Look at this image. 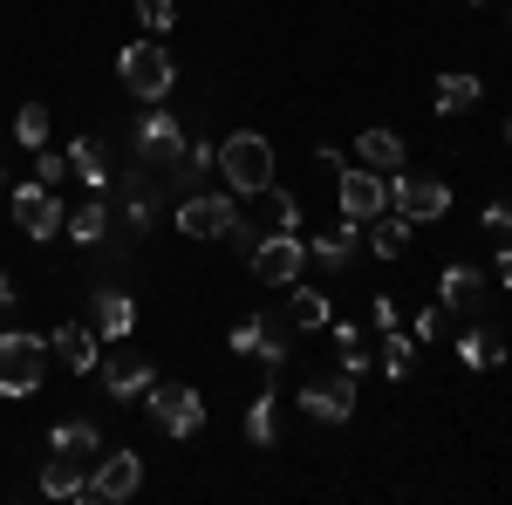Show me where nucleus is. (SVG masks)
Listing matches in <instances>:
<instances>
[{
	"label": "nucleus",
	"instance_id": "nucleus-1",
	"mask_svg": "<svg viewBox=\"0 0 512 505\" xmlns=\"http://www.w3.org/2000/svg\"><path fill=\"white\" fill-rule=\"evenodd\" d=\"M219 178H226L233 198H260L274 185V144H267L260 130H233V137L219 144Z\"/></svg>",
	"mask_w": 512,
	"mask_h": 505
},
{
	"label": "nucleus",
	"instance_id": "nucleus-2",
	"mask_svg": "<svg viewBox=\"0 0 512 505\" xmlns=\"http://www.w3.org/2000/svg\"><path fill=\"white\" fill-rule=\"evenodd\" d=\"M48 376V335L0 328V396H35Z\"/></svg>",
	"mask_w": 512,
	"mask_h": 505
},
{
	"label": "nucleus",
	"instance_id": "nucleus-3",
	"mask_svg": "<svg viewBox=\"0 0 512 505\" xmlns=\"http://www.w3.org/2000/svg\"><path fill=\"white\" fill-rule=\"evenodd\" d=\"M117 76H123V89H130L137 103H164L171 82H178V62L164 55V41H130V48L117 55Z\"/></svg>",
	"mask_w": 512,
	"mask_h": 505
},
{
	"label": "nucleus",
	"instance_id": "nucleus-4",
	"mask_svg": "<svg viewBox=\"0 0 512 505\" xmlns=\"http://www.w3.org/2000/svg\"><path fill=\"white\" fill-rule=\"evenodd\" d=\"M144 410H151V424L164 437H198V424H205V396L192 383H151L144 389Z\"/></svg>",
	"mask_w": 512,
	"mask_h": 505
},
{
	"label": "nucleus",
	"instance_id": "nucleus-5",
	"mask_svg": "<svg viewBox=\"0 0 512 505\" xmlns=\"http://www.w3.org/2000/svg\"><path fill=\"white\" fill-rule=\"evenodd\" d=\"M335 198H342V219L369 226V219H383V205H390V178L369 171V164H335Z\"/></svg>",
	"mask_w": 512,
	"mask_h": 505
},
{
	"label": "nucleus",
	"instance_id": "nucleus-6",
	"mask_svg": "<svg viewBox=\"0 0 512 505\" xmlns=\"http://www.w3.org/2000/svg\"><path fill=\"white\" fill-rule=\"evenodd\" d=\"M239 219V198L233 192H185L178 198V212H171V226L185 239H226V226Z\"/></svg>",
	"mask_w": 512,
	"mask_h": 505
},
{
	"label": "nucleus",
	"instance_id": "nucleus-7",
	"mask_svg": "<svg viewBox=\"0 0 512 505\" xmlns=\"http://www.w3.org/2000/svg\"><path fill=\"white\" fill-rule=\"evenodd\" d=\"M246 260H253V273H260L267 287H294V280H301V267H308V239H294V233H260V246H253Z\"/></svg>",
	"mask_w": 512,
	"mask_h": 505
},
{
	"label": "nucleus",
	"instance_id": "nucleus-8",
	"mask_svg": "<svg viewBox=\"0 0 512 505\" xmlns=\"http://www.w3.org/2000/svg\"><path fill=\"white\" fill-rule=\"evenodd\" d=\"M103 362H96V376H103V389H110V403H137L144 389L158 383L151 376V362H144V349H123V342H103Z\"/></svg>",
	"mask_w": 512,
	"mask_h": 505
},
{
	"label": "nucleus",
	"instance_id": "nucleus-9",
	"mask_svg": "<svg viewBox=\"0 0 512 505\" xmlns=\"http://www.w3.org/2000/svg\"><path fill=\"white\" fill-rule=\"evenodd\" d=\"M7 212H14V226H21L28 239H55V233H62V219H69L62 198H55V185H41V178L7 198Z\"/></svg>",
	"mask_w": 512,
	"mask_h": 505
},
{
	"label": "nucleus",
	"instance_id": "nucleus-10",
	"mask_svg": "<svg viewBox=\"0 0 512 505\" xmlns=\"http://www.w3.org/2000/svg\"><path fill=\"white\" fill-rule=\"evenodd\" d=\"M390 212H403L410 226H417V219H444V212H451V185H444V178H410V171H396L390 178Z\"/></svg>",
	"mask_w": 512,
	"mask_h": 505
},
{
	"label": "nucleus",
	"instance_id": "nucleus-11",
	"mask_svg": "<svg viewBox=\"0 0 512 505\" xmlns=\"http://www.w3.org/2000/svg\"><path fill=\"white\" fill-rule=\"evenodd\" d=\"M130 151H137V164H151V171H171V164L185 157V130H178V117H171V110H158V117L137 123Z\"/></svg>",
	"mask_w": 512,
	"mask_h": 505
},
{
	"label": "nucleus",
	"instance_id": "nucleus-12",
	"mask_svg": "<svg viewBox=\"0 0 512 505\" xmlns=\"http://www.w3.org/2000/svg\"><path fill=\"white\" fill-rule=\"evenodd\" d=\"M301 410H308L315 424H349V417H355V376H349V369H335V376L308 383V389H301Z\"/></svg>",
	"mask_w": 512,
	"mask_h": 505
},
{
	"label": "nucleus",
	"instance_id": "nucleus-13",
	"mask_svg": "<svg viewBox=\"0 0 512 505\" xmlns=\"http://www.w3.org/2000/svg\"><path fill=\"white\" fill-rule=\"evenodd\" d=\"M144 485V458L137 451H110V458H96L89 471V499H130Z\"/></svg>",
	"mask_w": 512,
	"mask_h": 505
},
{
	"label": "nucleus",
	"instance_id": "nucleus-14",
	"mask_svg": "<svg viewBox=\"0 0 512 505\" xmlns=\"http://www.w3.org/2000/svg\"><path fill=\"white\" fill-rule=\"evenodd\" d=\"M48 349H55V362H62V369H76V376H96V362H103V335H96L89 321H62Z\"/></svg>",
	"mask_w": 512,
	"mask_h": 505
},
{
	"label": "nucleus",
	"instance_id": "nucleus-15",
	"mask_svg": "<svg viewBox=\"0 0 512 505\" xmlns=\"http://www.w3.org/2000/svg\"><path fill=\"white\" fill-rule=\"evenodd\" d=\"M226 349H233V355H260L267 369H280V362H287V342H280V328L267 321V314H246L233 335H226Z\"/></svg>",
	"mask_w": 512,
	"mask_h": 505
},
{
	"label": "nucleus",
	"instance_id": "nucleus-16",
	"mask_svg": "<svg viewBox=\"0 0 512 505\" xmlns=\"http://www.w3.org/2000/svg\"><path fill=\"white\" fill-rule=\"evenodd\" d=\"M485 294H492V280H485L478 267H451L444 280H437V308L444 314H478Z\"/></svg>",
	"mask_w": 512,
	"mask_h": 505
},
{
	"label": "nucleus",
	"instance_id": "nucleus-17",
	"mask_svg": "<svg viewBox=\"0 0 512 505\" xmlns=\"http://www.w3.org/2000/svg\"><path fill=\"white\" fill-rule=\"evenodd\" d=\"M89 328H96L103 342H123V335L137 328V301H130L123 287H96V314H89Z\"/></svg>",
	"mask_w": 512,
	"mask_h": 505
},
{
	"label": "nucleus",
	"instance_id": "nucleus-18",
	"mask_svg": "<svg viewBox=\"0 0 512 505\" xmlns=\"http://www.w3.org/2000/svg\"><path fill=\"white\" fill-rule=\"evenodd\" d=\"M48 451H55V458H82V465H96V458H103V430L89 424V417H69V424L48 430Z\"/></svg>",
	"mask_w": 512,
	"mask_h": 505
},
{
	"label": "nucleus",
	"instance_id": "nucleus-19",
	"mask_svg": "<svg viewBox=\"0 0 512 505\" xmlns=\"http://www.w3.org/2000/svg\"><path fill=\"white\" fill-rule=\"evenodd\" d=\"M362 253V233H355V219H342V226H328L321 239H308V260H321L328 273H342Z\"/></svg>",
	"mask_w": 512,
	"mask_h": 505
},
{
	"label": "nucleus",
	"instance_id": "nucleus-20",
	"mask_svg": "<svg viewBox=\"0 0 512 505\" xmlns=\"http://www.w3.org/2000/svg\"><path fill=\"white\" fill-rule=\"evenodd\" d=\"M69 171H76L96 198H110V157H103V137H76V144H69Z\"/></svg>",
	"mask_w": 512,
	"mask_h": 505
},
{
	"label": "nucleus",
	"instance_id": "nucleus-21",
	"mask_svg": "<svg viewBox=\"0 0 512 505\" xmlns=\"http://www.w3.org/2000/svg\"><path fill=\"white\" fill-rule=\"evenodd\" d=\"M41 492H48V499H89V465L48 451V465H41Z\"/></svg>",
	"mask_w": 512,
	"mask_h": 505
},
{
	"label": "nucleus",
	"instance_id": "nucleus-22",
	"mask_svg": "<svg viewBox=\"0 0 512 505\" xmlns=\"http://www.w3.org/2000/svg\"><path fill=\"white\" fill-rule=\"evenodd\" d=\"M355 157H362L369 171H383V178H396V171H403V137L376 123V130H362V137H355Z\"/></svg>",
	"mask_w": 512,
	"mask_h": 505
},
{
	"label": "nucleus",
	"instance_id": "nucleus-23",
	"mask_svg": "<svg viewBox=\"0 0 512 505\" xmlns=\"http://www.w3.org/2000/svg\"><path fill=\"white\" fill-rule=\"evenodd\" d=\"M431 103H437V117H465L478 103V76H465V69H444L431 89Z\"/></svg>",
	"mask_w": 512,
	"mask_h": 505
},
{
	"label": "nucleus",
	"instance_id": "nucleus-24",
	"mask_svg": "<svg viewBox=\"0 0 512 505\" xmlns=\"http://www.w3.org/2000/svg\"><path fill=\"white\" fill-rule=\"evenodd\" d=\"M62 233L76 239V246H103V233H110V198H89V205H76V212L62 219Z\"/></svg>",
	"mask_w": 512,
	"mask_h": 505
},
{
	"label": "nucleus",
	"instance_id": "nucleus-25",
	"mask_svg": "<svg viewBox=\"0 0 512 505\" xmlns=\"http://www.w3.org/2000/svg\"><path fill=\"white\" fill-rule=\"evenodd\" d=\"M369 226H376V233L362 239L369 253H383V260H403V253H410V219H403V212H390V219H369Z\"/></svg>",
	"mask_w": 512,
	"mask_h": 505
},
{
	"label": "nucleus",
	"instance_id": "nucleus-26",
	"mask_svg": "<svg viewBox=\"0 0 512 505\" xmlns=\"http://www.w3.org/2000/svg\"><path fill=\"white\" fill-rule=\"evenodd\" d=\"M246 437H253L260 451H267V444L280 437V417H274V389H260V396L246 403Z\"/></svg>",
	"mask_w": 512,
	"mask_h": 505
},
{
	"label": "nucleus",
	"instance_id": "nucleus-27",
	"mask_svg": "<svg viewBox=\"0 0 512 505\" xmlns=\"http://www.w3.org/2000/svg\"><path fill=\"white\" fill-rule=\"evenodd\" d=\"M410 355H417V335L383 328V376H390V383H403V376H410Z\"/></svg>",
	"mask_w": 512,
	"mask_h": 505
},
{
	"label": "nucleus",
	"instance_id": "nucleus-28",
	"mask_svg": "<svg viewBox=\"0 0 512 505\" xmlns=\"http://www.w3.org/2000/svg\"><path fill=\"white\" fill-rule=\"evenodd\" d=\"M458 362H465V369H499V362H506V349H499V335L472 328V335L458 342Z\"/></svg>",
	"mask_w": 512,
	"mask_h": 505
},
{
	"label": "nucleus",
	"instance_id": "nucleus-29",
	"mask_svg": "<svg viewBox=\"0 0 512 505\" xmlns=\"http://www.w3.org/2000/svg\"><path fill=\"white\" fill-rule=\"evenodd\" d=\"M328 321H335L328 294H315V287H294V328H328Z\"/></svg>",
	"mask_w": 512,
	"mask_h": 505
},
{
	"label": "nucleus",
	"instance_id": "nucleus-30",
	"mask_svg": "<svg viewBox=\"0 0 512 505\" xmlns=\"http://www.w3.org/2000/svg\"><path fill=\"white\" fill-rule=\"evenodd\" d=\"M260 198H267V233H294V226H301V205L280 192V185H267Z\"/></svg>",
	"mask_w": 512,
	"mask_h": 505
},
{
	"label": "nucleus",
	"instance_id": "nucleus-31",
	"mask_svg": "<svg viewBox=\"0 0 512 505\" xmlns=\"http://www.w3.org/2000/svg\"><path fill=\"white\" fill-rule=\"evenodd\" d=\"M14 137H21L28 151H41V144H48V110H41V103H21V117H14Z\"/></svg>",
	"mask_w": 512,
	"mask_h": 505
},
{
	"label": "nucleus",
	"instance_id": "nucleus-32",
	"mask_svg": "<svg viewBox=\"0 0 512 505\" xmlns=\"http://www.w3.org/2000/svg\"><path fill=\"white\" fill-rule=\"evenodd\" d=\"M137 21H144L151 35H171V28H178V0H137Z\"/></svg>",
	"mask_w": 512,
	"mask_h": 505
},
{
	"label": "nucleus",
	"instance_id": "nucleus-33",
	"mask_svg": "<svg viewBox=\"0 0 512 505\" xmlns=\"http://www.w3.org/2000/svg\"><path fill=\"white\" fill-rule=\"evenodd\" d=\"M35 178L41 185H62V178H69V151H48V144H41L35 151Z\"/></svg>",
	"mask_w": 512,
	"mask_h": 505
},
{
	"label": "nucleus",
	"instance_id": "nucleus-34",
	"mask_svg": "<svg viewBox=\"0 0 512 505\" xmlns=\"http://www.w3.org/2000/svg\"><path fill=\"white\" fill-rule=\"evenodd\" d=\"M485 233L499 239V246H512V205H506V198H492V205H485Z\"/></svg>",
	"mask_w": 512,
	"mask_h": 505
},
{
	"label": "nucleus",
	"instance_id": "nucleus-35",
	"mask_svg": "<svg viewBox=\"0 0 512 505\" xmlns=\"http://www.w3.org/2000/svg\"><path fill=\"white\" fill-rule=\"evenodd\" d=\"M437 328H444V308H424V314H417V328H410V335H417V342H437Z\"/></svg>",
	"mask_w": 512,
	"mask_h": 505
},
{
	"label": "nucleus",
	"instance_id": "nucleus-36",
	"mask_svg": "<svg viewBox=\"0 0 512 505\" xmlns=\"http://www.w3.org/2000/svg\"><path fill=\"white\" fill-rule=\"evenodd\" d=\"M369 321H376V328H396V301H390V294L369 301Z\"/></svg>",
	"mask_w": 512,
	"mask_h": 505
},
{
	"label": "nucleus",
	"instance_id": "nucleus-37",
	"mask_svg": "<svg viewBox=\"0 0 512 505\" xmlns=\"http://www.w3.org/2000/svg\"><path fill=\"white\" fill-rule=\"evenodd\" d=\"M342 369H349V376H362V369H369V349H362V342H355V349H342Z\"/></svg>",
	"mask_w": 512,
	"mask_h": 505
},
{
	"label": "nucleus",
	"instance_id": "nucleus-38",
	"mask_svg": "<svg viewBox=\"0 0 512 505\" xmlns=\"http://www.w3.org/2000/svg\"><path fill=\"white\" fill-rule=\"evenodd\" d=\"M499 287H506V294H512V246H506V253H499Z\"/></svg>",
	"mask_w": 512,
	"mask_h": 505
},
{
	"label": "nucleus",
	"instance_id": "nucleus-39",
	"mask_svg": "<svg viewBox=\"0 0 512 505\" xmlns=\"http://www.w3.org/2000/svg\"><path fill=\"white\" fill-rule=\"evenodd\" d=\"M7 301H14V280H7V273H0V314H7Z\"/></svg>",
	"mask_w": 512,
	"mask_h": 505
},
{
	"label": "nucleus",
	"instance_id": "nucleus-40",
	"mask_svg": "<svg viewBox=\"0 0 512 505\" xmlns=\"http://www.w3.org/2000/svg\"><path fill=\"white\" fill-rule=\"evenodd\" d=\"M0 185H7V171H0Z\"/></svg>",
	"mask_w": 512,
	"mask_h": 505
},
{
	"label": "nucleus",
	"instance_id": "nucleus-41",
	"mask_svg": "<svg viewBox=\"0 0 512 505\" xmlns=\"http://www.w3.org/2000/svg\"><path fill=\"white\" fill-rule=\"evenodd\" d=\"M506 137H512V123H506Z\"/></svg>",
	"mask_w": 512,
	"mask_h": 505
},
{
	"label": "nucleus",
	"instance_id": "nucleus-42",
	"mask_svg": "<svg viewBox=\"0 0 512 505\" xmlns=\"http://www.w3.org/2000/svg\"><path fill=\"white\" fill-rule=\"evenodd\" d=\"M478 7H485V0H478Z\"/></svg>",
	"mask_w": 512,
	"mask_h": 505
}]
</instances>
